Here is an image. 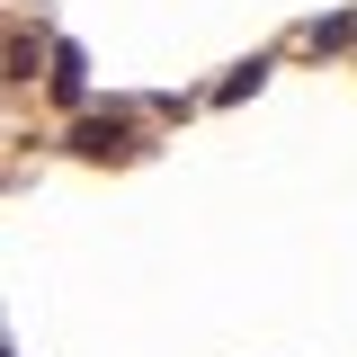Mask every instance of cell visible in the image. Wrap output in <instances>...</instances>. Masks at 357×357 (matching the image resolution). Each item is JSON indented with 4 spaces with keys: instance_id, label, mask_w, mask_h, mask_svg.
I'll list each match as a JSON object with an SVG mask.
<instances>
[{
    "instance_id": "cell-1",
    "label": "cell",
    "mask_w": 357,
    "mask_h": 357,
    "mask_svg": "<svg viewBox=\"0 0 357 357\" xmlns=\"http://www.w3.org/2000/svg\"><path fill=\"white\" fill-rule=\"evenodd\" d=\"M54 98H81V54H72V45L54 54Z\"/></svg>"
}]
</instances>
